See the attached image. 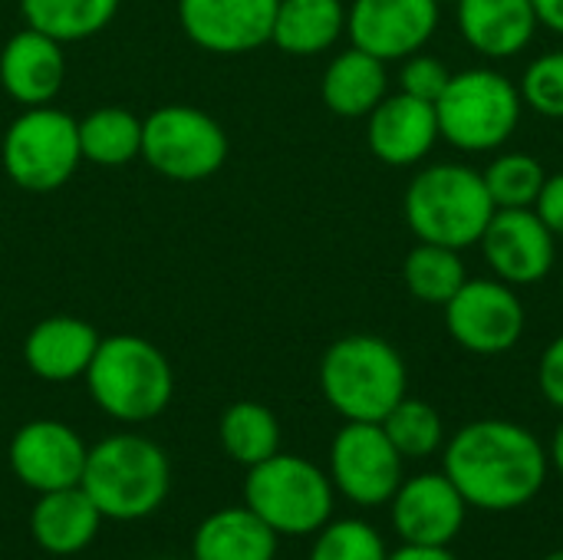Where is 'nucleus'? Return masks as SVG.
I'll list each match as a JSON object with an SVG mask.
<instances>
[{"label":"nucleus","instance_id":"obj_1","mask_svg":"<svg viewBox=\"0 0 563 560\" xmlns=\"http://www.w3.org/2000/svg\"><path fill=\"white\" fill-rule=\"evenodd\" d=\"M442 472L468 508L508 515L528 508L548 485V446L521 422L475 419L442 446Z\"/></svg>","mask_w":563,"mask_h":560},{"label":"nucleus","instance_id":"obj_2","mask_svg":"<svg viewBox=\"0 0 563 560\" xmlns=\"http://www.w3.org/2000/svg\"><path fill=\"white\" fill-rule=\"evenodd\" d=\"M320 393L346 422H383L409 396L402 353L373 333H350L327 347L320 360Z\"/></svg>","mask_w":563,"mask_h":560},{"label":"nucleus","instance_id":"obj_3","mask_svg":"<svg viewBox=\"0 0 563 560\" xmlns=\"http://www.w3.org/2000/svg\"><path fill=\"white\" fill-rule=\"evenodd\" d=\"M79 485L106 521H139L168 498L172 465L152 439L119 432L89 449Z\"/></svg>","mask_w":563,"mask_h":560},{"label":"nucleus","instance_id":"obj_4","mask_svg":"<svg viewBox=\"0 0 563 560\" xmlns=\"http://www.w3.org/2000/svg\"><path fill=\"white\" fill-rule=\"evenodd\" d=\"M406 224L426 244L465 251L482 241L495 201L482 172L459 162L426 165L406 191Z\"/></svg>","mask_w":563,"mask_h":560},{"label":"nucleus","instance_id":"obj_5","mask_svg":"<svg viewBox=\"0 0 563 560\" xmlns=\"http://www.w3.org/2000/svg\"><path fill=\"white\" fill-rule=\"evenodd\" d=\"M92 403L119 422H148L162 416L175 393V376L165 353L132 333L99 340V350L86 370Z\"/></svg>","mask_w":563,"mask_h":560},{"label":"nucleus","instance_id":"obj_6","mask_svg":"<svg viewBox=\"0 0 563 560\" xmlns=\"http://www.w3.org/2000/svg\"><path fill=\"white\" fill-rule=\"evenodd\" d=\"M244 505L280 538H310L333 518L336 488L310 459L277 452L247 469Z\"/></svg>","mask_w":563,"mask_h":560},{"label":"nucleus","instance_id":"obj_7","mask_svg":"<svg viewBox=\"0 0 563 560\" xmlns=\"http://www.w3.org/2000/svg\"><path fill=\"white\" fill-rule=\"evenodd\" d=\"M521 89L492 66L452 73L435 99L439 139L462 152H495L521 125Z\"/></svg>","mask_w":563,"mask_h":560},{"label":"nucleus","instance_id":"obj_8","mask_svg":"<svg viewBox=\"0 0 563 560\" xmlns=\"http://www.w3.org/2000/svg\"><path fill=\"white\" fill-rule=\"evenodd\" d=\"M3 172L13 185L46 195L63 188L82 152H79V122L49 106H30L20 112L3 135Z\"/></svg>","mask_w":563,"mask_h":560},{"label":"nucleus","instance_id":"obj_9","mask_svg":"<svg viewBox=\"0 0 563 560\" xmlns=\"http://www.w3.org/2000/svg\"><path fill=\"white\" fill-rule=\"evenodd\" d=\"M142 158L165 178L198 182L224 165L228 135L195 106H162L142 119Z\"/></svg>","mask_w":563,"mask_h":560},{"label":"nucleus","instance_id":"obj_10","mask_svg":"<svg viewBox=\"0 0 563 560\" xmlns=\"http://www.w3.org/2000/svg\"><path fill=\"white\" fill-rule=\"evenodd\" d=\"M330 482L356 508H383L406 479V459L383 422H346L330 442Z\"/></svg>","mask_w":563,"mask_h":560},{"label":"nucleus","instance_id":"obj_11","mask_svg":"<svg viewBox=\"0 0 563 560\" xmlns=\"http://www.w3.org/2000/svg\"><path fill=\"white\" fill-rule=\"evenodd\" d=\"M528 310L518 290L498 277H468L445 304L449 337L475 356H501L525 337Z\"/></svg>","mask_w":563,"mask_h":560},{"label":"nucleus","instance_id":"obj_12","mask_svg":"<svg viewBox=\"0 0 563 560\" xmlns=\"http://www.w3.org/2000/svg\"><path fill=\"white\" fill-rule=\"evenodd\" d=\"M439 0H353L346 10V33L353 46L383 63L422 53L442 20Z\"/></svg>","mask_w":563,"mask_h":560},{"label":"nucleus","instance_id":"obj_13","mask_svg":"<svg viewBox=\"0 0 563 560\" xmlns=\"http://www.w3.org/2000/svg\"><path fill=\"white\" fill-rule=\"evenodd\" d=\"M478 244L492 274L511 287L544 281L558 261V238L534 208H495Z\"/></svg>","mask_w":563,"mask_h":560},{"label":"nucleus","instance_id":"obj_14","mask_svg":"<svg viewBox=\"0 0 563 560\" xmlns=\"http://www.w3.org/2000/svg\"><path fill=\"white\" fill-rule=\"evenodd\" d=\"M389 518L402 545L452 548L468 521V502L445 472H419L396 488Z\"/></svg>","mask_w":563,"mask_h":560},{"label":"nucleus","instance_id":"obj_15","mask_svg":"<svg viewBox=\"0 0 563 560\" xmlns=\"http://www.w3.org/2000/svg\"><path fill=\"white\" fill-rule=\"evenodd\" d=\"M7 455L20 485L43 495V492L79 485L89 449L79 439V432L69 429L66 422L33 419L13 432Z\"/></svg>","mask_w":563,"mask_h":560},{"label":"nucleus","instance_id":"obj_16","mask_svg":"<svg viewBox=\"0 0 563 560\" xmlns=\"http://www.w3.org/2000/svg\"><path fill=\"white\" fill-rule=\"evenodd\" d=\"M280 0H178V20L191 43L211 53H251L271 43Z\"/></svg>","mask_w":563,"mask_h":560},{"label":"nucleus","instance_id":"obj_17","mask_svg":"<svg viewBox=\"0 0 563 560\" xmlns=\"http://www.w3.org/2000/svg\"><path fill=\"white\" fill-rule=\"evenodd\" d=\"M366 142L383 165L393 168L419 165L439 142L435 106L409 92L386 96L366 116Z\"/></svg>","mask_w":563,"mask_h":560},{"label":"nucleus","instance_id":"obj_18","mask_svg":"<svg viewBox=\"0 0 563 560\" xmlns=\"http://www.w3.org/2000/svg\"><path fill=\"white\" fill-rule=\"evenodd\" d=\"M66 76L63 43L26 26L7 40L0 53V86L20 106H49Z\"/></svg>","mask_w":563,"mask_h":560},{"label":"nucleus","instance_id":"obj_19","mask_svg":"<svg viewBox=\"0 0 563 560\" xmlns=\"http://www.w3.org/2000/svg\"><path fill=\"white\" fill-rule=\"evenodd\" d=\"M99 340L96 327L79 317H46L26 333L23 360L30 373L46 383H73L86 376Z\"/></svg>","mask_w":563,"mask_h":560},{"label":"nucleus","instance_id":"obj_20","mask_svg":"<svg viewBox=\"0 0 563 560\" xmlns=\"http://www.w3.org/2000/svg\"><path fill=\"white\" fill-rule=\"evenodd\" d=\"M102 512L96 502L82 492V485L43 492L30 512V535L40 545V551L53 558H73L86 551L99 528H102Z\"/></svg>","mask_w":563,"mask_h":560},{"label":"nucleus","instance_id":"obj_21","mask_svg":"<svg viewBox=\"0 0 563 560\" xmlns=\"http://www.w3.org/2000/svg\"><path fill=\"white\" fill-rule=\"evenodd\" d=\"M455 7L465 43L488 59L525 53L541 26L531 0H459Z\"/></svg>","mask_w":563,"mask_h":560},{"label":"nucleus","instance_id":"obj_22","mask_svg":"<svg viewBox=\"0 0 563 560\" xmlns=\"http://www.w3.org/2000/svg\"><path fill=\"white\" fill-rule=\"evenodd\" d=\"M280 535L247 505L211 512L191 538V560H274Z\"/></svg>","mask_w":563,"mask_h":560},{"label":"nucleus","instance_id":"obj_23","mask_svg":"<svg viewBox=\"0 0 563 560\" xmlns=\"http://www.w3.org/2000/svg\"><path fill=\"white\" fill-rule=\"evenodd\" d=\"M320 92L330 112L343 119H366L389 96L386 63L360 46H350L327 66Z\"/></svg>","mask_w":563,"mask_h":560},{"label":"nucleus","instance_id":"obj_24","mask_svg":"<svg viewBox=\"0 0 563 560\" xmlns=\"http://www.w3.org/2000/svg\"><path fill=\"white\" fill-rule=\"evenodd\" d=\"M346 33L343 0H280L271 43L290 56H317Z\"/></svg>","mask_w":563,"mask_h":560},{"label":"nucleus","instance_id":"obj_25","mask_svg":"<svg viewBox=\"0 0 563 560\" xmlns=\"http://www.w3.org/2000/svg\"><path fill=\"white\" fill-rule=\"evenodd\" d=\"M218 439L231 462L251 469L280 452V422L264 403L244 399L224 409L218 422Z\"/></svg>","mask_w":563,"mask_h":560},{"label":"nucleus","instance_id":"obj_26","mask_svg":"<svg viewBox=\"0 0 563 560\" xmlns=\"http://www.w3.org/2000/svg\"><path fill=\"white\" fill-rule=\"evenodd\" d=\"M20 10L26 26L56 43H76L102 33L115 17L119 0H20Z\"/></svg>","mask_w":563,"mask_h":560},{"label":"nucleus","instance_id":"obj_27","mask_svg":"<svg viewBox=\"0 0 563 560\" xmlns=\"http://www.w3.org/2000/svg\"><path fill=\"white\" fill-rule=\"evenodd\" d=\"M79 152L92 165L119 168L142 155V119L122 106H102L79 122Z\"/></svg>","mask_w":563,"mask_h":560},{"label":"nucleus","instance_id":"obj_28","mask_svg":"<svg viewBox=\"0 0 563 560\" xmlns=\"http://www.w3.org/2000/svg\"><path fill=\"white\" fill-rule=\"evenodd\" d=\"M402 281L416 300L445 307L468 281V271H465L462 251L419 241L402 261Z\"/></svg>","mask_w":563,"mask_h":560},{"label":"nucleus","instance_id":"obj_29","mask_svg":"<svg viewBox=\"0 0 563 560\" xmlns=\"http://www.w3.org/2000/svg\"><path fill=\"white\" fill-rule=\"evenodd\" d=\"M383 429L406 462L432 459L445 446V422H442L439 409L416 396H402L393 406V413L383 419Z\"/></svg>","mask_w":563,"mask_h":560},{"label":"nucleus","instance_id":"obj_30","mask_svg":"<svg viewBox=\"0 0 563 560\" xmlns=\"http://www.w3.org/2000/svg\"><path fill=\"white\" fill-rule=\"evenodd\" d=\"M482 178L495 208H534L548 172L528 152H501L488 162Z\"/></svg>","mask_w":563,"mask_h":560},{"label":"nucleus","instance_id":"obj_31","mask_svg":"<svg viewBox=\"0 0 563 560\" xmlns=\"http://www.w3.org/2000/svg\"><path fill=\"white\" fill-rule=\"evenodd\" d=\"M307 560H389V548L369 521L330 518L313 535V548Z\"/></svg>","mask_w":563,"mask_h":560},{"label":"nucleus","instance_id":"obj_32","mask_svg":"<svg viewBox=\"0 0 563 560\" xmlns=\"http://www.w3.org/2000/svg\"><path fill=\"white\" fill-rule=\"evenodd\" d=\"M521 102L544 119H563V50H551L528 63L521 83Z\"/></svg>","mask_w":563,"mask_h":560},{"label":"nucleus","instance_id":"obj_33","mask_svg":"<svg viewBox=\"0 0 563 560\" xmlns=\"http://www.w3.org/2000/svg\"><path fill=\"white\" fill-rule=\"evenodd\" d=\"M452 73L442 59L435 56H426V53H412L402 59V69H399V92H409L416 99H426L435 106V99L442 96V89L449 86Z\"/></svg>","mask_w":563,"mask_h":560},{"label":"nucleus","instance_id":"obj_34","mask_svg":"<svg viewBox=\"0 0 563 560\" xmlns=\"http://www.w3.org/2000/svg\"><path fill=\"white\" fill-rule=\"evenodd\" d=\"M538 386L541 396L563 413V333L548 343V350L541 353L538 363Z\"/></svg>","mask_w":563,"mask_h":560},{"label":"nucleus","instance_id":"obj_35","mask_svg":"<svg viewBox=\"0 0 563 560\" xmlns=\"http://www.w3.org/2000/svg\"><path fill=\"white\" fill-rule=\"evenodd\" d=\"M534 211L538 218L554 231V238H563V172L558 175H548L538 201H534Z\"/></svg>","mask_w":563,"mask_h":560},{"label":"nucleus","instance_id":"obj_36","mask_svg":"<svg viewBox=\"0 0 563 560\" xmlns=\"http://www.w3.org/2000/svg\"><path fill=\"white\" fill-rule=\"evenodd\" d=\"M389 560H459L452 548H422V545H402L389 551Z\"/></svg>","mask_w":563,"mask_h":560},{"label":"nucleus","instance_id":"obj_37","mask_svg":"<svg viewBox=\"0 0 563 560\" xmlns=\"http://www.w3.org/2000/svg\"><path fill=\"white\" fill-rule=\"evenodd\" d=\"M531 7H534L541 26H548L558 36H563V0H531Z\"/></svg>","mask_w":563,"mask_h":560},{"label":"nucleus","instance_id":"obj_38","mask_svg":"<svg viewBox=\"0 0 563 560\" xmlns=\"http://www.w3.org/2000/svg\"><path fill=\"white\" fill-rule=\"evenodd\" d=\"M548 455H551V472H558L563 479V422L554 429V439L548 446Z\"/></svg>","mask_w":563,"mask_h":560},{"label":"nucleus","instance_id":"obj_39","mask_svg":"<svg viewBox=\"0 0 563 560\" xmlns=\"http://www.w3.org/2000/svg\"><path fill=\"white\" fill-rule=\"evenodd\" d=\"M541 560H563V548H558V551H551V554H544Z\"/></svg>","mask_w":563,"mask_h":560},{"label":"nucleus","instance_id":"obj_40","mask_svg":"<svg viewBox=\"0 0 563 560\" xmlns=\"http://www.w3.org/2000/svg\"><path fill=\"white\" fill-rule=\"evenodd\" d=\"M439 3H459V0H439Z\"/></svg>","mask_w":563,"mask_h":560},{"label":"nucleus","instance_id":"obj_41","mask_svg":"<svg viewBox=\"0 0 563 560\" xmlns=\"http://www.w3.org/2000/svg\"><path fill=\"white\" fill-rule=\"evenodd\" d=\"M188 560H191V558H188Z\"/></svg>","mask_w":563,"mask_h":560}]
</instances>
